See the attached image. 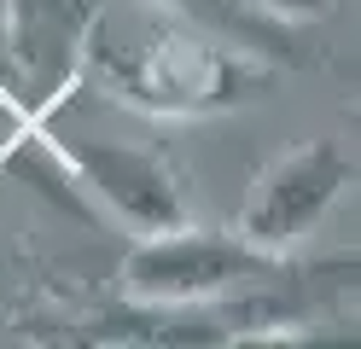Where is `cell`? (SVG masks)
<instances>
[{"instance_id": "2", "label": "cell", "mask_w": 361, "mask_h": 349, "mask_svg": "<svg viewBox=\"0 0 361 349\" xmlns=\"http://www.w3.org/2000/svg\"><path fill=\"white\" fill-rule=\"evenodd\" d=\"M344 186H350V157L338 152L332 140L291 146L274 169L257 180L251 204H245V221H239V239H251L262 250H280L291 239H303Z\"/></svg>"}, {"instance_id": "4", "label": "cell", "mask_w": 361, "mask_h": 349, "mask_svg": "<svg viewBox=\"0 0 361 349\" xmlns=\"http://www.w3.org/2000/svg\"><path fill=\"white\" fill-rule=\"evenodd\" d=\"M64 169H71L82 186L117 209L123 221H134L140 233L157 227H180V192L169 169L152 152H128V146H94V140H64Z\"/></svg>"}, {"instance_id": "1", "label": "cell", "mask_w": 361, "mask_h": 349, "mask_svg": "<svg viewBox=\"0 0 361 349\" xmlns=\"http://www.w3.org/2000/svg\"><path fill=\"white\" fill-rule=\"evenodd\" d=\"M280 274H286L280 256L239 233H180V227H157L123 262V279L140 302H198Z\"/></svg>"}, {"instance_id": "3", "label": "cell", "mask_w": 361, "mask_h": 349, "mask_svg": "<svg viewBox=\"0 0 361 349\" xmlns=\"http://www.w3.org/2000/svg\"><path fill=\"white\" fill-rule=\"evenodd\" d=\"M117 70V82L157 111H210L239 99V70L216 47L180 41V35H146L140 47H99Z\"/></svg>"}, {"instance_id": "6", "label": "cell", "mask_w": 361, "mask_h": 349, "mask_svg": "<svg viewBox=\"0 0 361 349\" xmlns=\"http://www.w3.org/2000/svg\"><path fill=\"white\" fill-rule=\"evenodd\" d=\"M0 12H6V0H0Z\"/></svg>"}, {"instance_id": "5", "label": "cell", "mask_w": 361, "mask_h": 349, "mask_svg": "<svg viewBox=\"0 0 361 349\" xmlns=\"http://www.w3.org/2000/svg\"><path fill=\"white\" fill-rule=\"evenodd\" d=\"M239 6H257V12H291V18H321L332 0H239Z\"/></svg>"}]
</instances>
